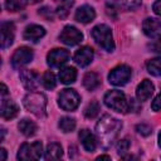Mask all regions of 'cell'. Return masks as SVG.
<instances>
[{
    "label": "cell",
    "instance_id": "3957f363",
    "mask_svg": "<svg viewBox=\"0 0 161 161\" xmlns=\"http://www.w3.org/2000/svg\"><path fill=\"white\" fill-rule=\"evenodd\" d=\"M104 103L108 108L119 112V113H127L130 112V99L125 96L123 92L113 89L104 94Z\"/></svg>",
    "mask_w": 161,
    "mask_h": 161
},
{
    "label": "cell",
    "instance_id": "6da1fadb",
    "mask_svg": "<svg viewBox=\"0 0 161 161\" xmlns=\"http://www.w3.org/2000/svg\"><path fill=\"white\" fill-rule=\"evenodd\" d=\"M122 128V122L108 114H104L96 125V133L102 140V142L109 143Z\"/></svg>",
    "mask_w": 161,
    "mask_h": 161
},
{
    "label": "cell",
    "instance_id": "cb8c5ba5",
    "mask_svg": "<svg viewBox=\"0 0 161 161\" xmlns=\"http://www.w3.org/2000/svg\"><path fill=\"white\" fill-rule=\"evenodd\" d=\"M108 5L114 8H122L126 10H132L141 4V0H107Z\"/></svg>",
    "mask_w": 161,
    "mask_h": 161
},
{
    "label": "cell",
    "instance_id": "5b68a950",
    "mask_svg": "<svg viewBox=\"0 0 161 161\" xmlns=\"http://www.w3.org/2000/svg\"><path fill=\"white\" fill-rule=\"evenodd\" d=\"M79 102H80L79 94L72 88L63 89L58 96V104L64 111H74L79 106Z\"/></svg>",
    "mask_w": 161,
    "mask_h": 161
},
{
    "label": "cell",
    "instance_id": "7a4b0ae2",
    "mask_svg": "<svg viewBox=\"0 0 161 161\" xmlns=\"http://www.w3.org/2000/svg\"><path fill=\"white\" fill-rule=\"evenodd\" d=\"M24 107L36 117L47 114V97L39 92H30L24 97Z\"/></svg>",
    "mask_w": 161,
    "mask_h": 161
},
{
    "label": "cell",
    "instance_id": "4fadbf2b",
    "mask_svg": "<svg viewBox=\"0 0 161 161\" xmlns=\"http://www.w3.org/2000/svg\"><path fill=\"white\" fill-rule=\"evenodd\" d=\"M143 33L150 38H161V21L153 18H147L142 23Z\"/></svg>",
    "mask_w": 161,
    "mask_h": 161
},
{
    "label": "cell",
    "instance_id": "ffe728a7",
    "mask_svg": "<svg viewBox=\"0 0 161 161\" xmlns=\"http://www.w3.org/2000/svg\"><path fill=\"white\" fill-rule=\"evenodd\" d=\"M63 156V148L59 143L57 142H52L47 146V150H45V160H58Z\"/></svg>",
    "mask_w": 161,
    "mask_h": 161
},
{
    "label": "cell",
    "instance_id": "e0dca14e",
    "mask_svg": "<svg viewBox=\"0 0 161 161\" xmlns=\"http://www.w3.org/2000/svg\"><path fill=\"white\" fill-rule=\"evenodd\" d=\"M44 35H45V29L36 24L28 25L23 33V38L28 42H38Z\"/></svg>",
    "mask_w": 161,
    "mask_h": 161
},
{
    "label": "cell",
    "instance_id": "ab89813d",
    "mask_svg": "<svg viewBox=\"0 0 161 161\" xmlns=\"http://www.w3.org/2000/svg\"><path fill=\"white\" fill-rule=\"evenodd\" d=\"M4 136H5V130H4V128H1V138H0L1 141L4 140Z\"/></svg>",
    "mask_w": 161,
    "mask_h": 161
},
{
    "label": "cell",
    "instance_id": "d6986e66",
    "mask_svg": "<svg viewBox=\"0 0 161 161\" xmlns=\"http://www.w3.org/2000/svg\"><path fill=\"white\" fill-rule=\"evenodd\" d=\"M79 140H80V142H82V145H83V147H84L86 151L93 152L97 148V138H96V136L89 130H87V128L80 130V132H79Z\"/></svg>",
    "mask_w": 161,
    "mask_h": 161
},
{
    "label": "cell",
    "instance_id": "5bb4252c",
    "mask_svg": "<svg viewBox=\"0 0 161 161\" xmlns=\"http://www.w3.org/2000/svg\"><path fill=\"white\" fill-rule=\"evenodd\" d=\"M20 80L23 83V86L29 89V91H35L39 86V75L34 72V70H29V69H24L20 72Z\"/></svg>",
    "mask_w": 161,
    "mask_h": 161
},
{
    "label": "cell",
    "instance_id": "9a60e30c",
    "mask_svg": "<svg viewBox=\"0 0 161 161\" xmlns=\"http://www.w3.org/2000/svg\"><path fill=\"white\" fill-rule=\"evenodd\" d=\"M93 55H94V53L91 47H82L74 53L73 58H74V62L79 67H87L93 60Z\"/></svg>",
    "mask_w": 161,
    "mask_h": 161
},
{
    "label": "cell",
    "instance_id": "44dd1931",
    "mask_svg": "<svg viewBox=\"0 0 161 161\" xmlns=\"http://www.w3.org/2000/svg\"><path fill=\"white\" fill-rule=\"evenodd\" d=\"M75 78H77V70L73 67H65L59 72V79L64 84H70L75 82Z\"/></svg>",
    "mask_w": 161,
    "mask_h": 161
},
{
    "label": "cell",
    "instance_id": "603a6c76",
    "mask_svg": "<svg viewBox=\"0 0 161 161\" xmlns=\"http://www.w3.org/2000/svg\"><path fill=\"white\" fill-rule=\"evenodd\" d=\"M18 128H19V131H20L24 136H26V137H30V136H33V135L36 132V125H35L33 121L26 119V118L21 119V121L18 123Z\"/></svg>",
    "mask_w": 161,
    "mask_h": 161
},
{
    "label": "cell",
    "instance_id": "7c38bea8",
    "mask_svg": "<svg viewBox=\"0 0 161 161\" xmlns=\"http://www.w3.org/2000/svg\"><path fill=\"white\" fill-rule=\"evenodd\" d=\"M0 33H1V48L5 49L10 47L14 42V33L15 28L14 24L10 21H4L0 25Z\"/></svg>",
    "mask_w": 161,
    "mask_h": 161
},
{
    "label": "cell",
    "instance_id": "8fae6325",
    "mask_svg": "<svg viewBox=\"0 0 161 161\" xmlns=\"http://www.w3.org/2000/svg\"><path fill=\"white\" fill-rule=\"evenodd\" d=\"M31 59H33V50L28 47H20L14 52L11 57V64L14 68H20L28 64L29 62H31Z\"/></svg>",
    "mask_w": 161,
    "mask_h": 161
},
{
    "label": "cell",
    "instance_id": "52a82bcc",
    "mask_svg": "<svg viewBox=\"0 0 161 161\" xmlns=\"http://www.w3.org/2000/svg\"><path fill=\"white\" fill-rule=\"evenodd\" d=\"M132 70L128 65L121 64L114 67L108 74V82L113 86H125L131 78Z\"/></svg>",
    "mask_w": 161,
    "mask_h": 161
},
{
    "label": "cell",
    "instance_id": "ba28073f",
    "mask_svg": "<svg viewBox=\"0 0 161 161\" xmlns=\"http://www.w3.org/2000/svg\"><path fill=\"white\" fill-rule=\"evenodd\" d=\"M6 96H8V88L3 83L1 84V109H0L1 117L4 119H11L18 114L19 108H18L16 103L11 98H8Z\"/></svg>",
    "mask_w": 161,
    "mask_h": 161
},
{
    "label": "cell",
    "instance_id": "f1b7e54d",
    "mask_svg": "<svg viewBox=\"0 0 161 161\" xmlns=\"http://www.w3.org/2000/svg\"><path fill=\"white\" fill-rule=\"evenodd\" d=\"M28 4V0H6L5 8L9 11H19Z\"/></svg>",
    "mask_w": 161,
    "mask_h": 161
},
{
    "label": "cell",
    "instance_id": "f35d334b",
    "mask_svg": "<svg viewBox=\"0 0 161 161\" xmlns=\"http://www.w3.org/2000/svg\"><path fill=\"white\" fill-rule=\"evenodd\" d=\"M39 1H42V0H28V4H36Z\"/></svg>",
    "mask_w": 161,
    "mask_h": 161
},
{
    "label": "cell",
    "instance_id": "d4e9b609",
    "mask_svg": "<svg viewBox=\"0 0 161 161\" xmlns=\"http://www.w3.org/2000/svg\"><path fill=\"white\" fill-rule=\"evenodd\" d=\"M55 1L58 3L55 14H57L60 19L67 18V15L69 14V9H70L72 5L74 4V0H55Z\"/></svg>",
    "mask_w": 161,
    "mask_h": 161
},
{
    "label": "cell",
    "instance_id": "1f68e13d",
    "mask_svg": "<svg viewBox=\"0 0 161 161\" xmlns=\"http://www.w3.org/2000/svg\"><path fill=\"white\" fill-rule=\"evenodd\" d=\"M147 48L152 53H160L161 54V38H156V40L147 44Z\"/></svg>",
    "mask_w": 161,
    "mask_h": 161
},
{
    "label": "cell",
    "instance_id": "d6a6232c",
    "mask_svg": "<svg viewBox=\"0 0 161 161\" xmlns=\"http://www.w3.org/2000/svg\"><path fill=\"white\" fill-rule=\"evenodd\" d=\"M136 131H137L141 136H148V135H151L152 128H151V126H148V125H146V123H140V125L136 126Z\"/></svg>",
    "mask_w": 161,
    "mask_h": 161
},
{
    "label": "cell",
    "instance_id": "f546056e",
    "mask_svg": "<svg viewBox=\"0 0 161 161\" xmlns=\"http://www.w3.org/2000/svg\"><path fill=\"white\" fill-rule=\"evenodd\" d=\"M98 112H99V104L97 101H92L84 108V116L87 118H94L98 114Z\"/></svg>",
    "mask_w": 161,
    "mask_h": 161
},
{
    "label": "cell",
    "instance_id": "484cf974",
    "mask_svg": "<svg viewBox=\"0 0 161 161\" xmlns=\"http://www.w3.org/2000/svg\"><path fill=\"white\" fill-rule=\"evenodd\" d=\"M146 68H147V72L150 74L156 75V77H161V57L148 60L146 63Z\"/></svg>",
    "mask_w": 161,
    "mask_h": 161
},
{
    "label": "cell",
    "instance_id": "74e56055",
    "mask_svg": "<svg viewBox=\"0 0 161 161\" xmlns=\"http://www.w3.org/2000/svg\"><path fill=\"white\" fill-rule=\"evenodd\" d=\"M97 160H111V157L107 156V155H102V156H98Z\"/></svg>",
    "mask_w": 161,
    "mask_h": 161
},
{
    "label": "cell",
    "instance_id": "30bf717a",
    "mask_svg": "<svg viewBox=\"0 0 161 161\" xmlns=\"http://www.w3.org/2000/svg\"><path fill=\"white\" fill-rule=\"evenodd\" d=\"M69 52L67 49H62V48H55L53 50H50L47 55V63L49 67L52 68H59L62 65H64L68 60H69Z\"/></svg>",
    "mask_w": 161,
    "mask_h": 161
},
{
    "label": "cell",
    "instance_id": "e575fe53",
    "mask_svg": "<svg viewBox=\"0 0 161 161\" xmlns=\"http://www.w3.org/2000/svg\"><path fill=\"white\" fill-rule=\"evenodd\" d=\"M151 108L153 111H161V92L155 97V99L151 103Z\"/></svg>",
    "mask_w": 161,
    "mask_h": 161
},
{
    "label": "cell",
    "instance_id": "8992f818",
    "mask_svg": "<svg viewBox=\"0 0 161 161\" xmlns=\"http://www.w3.org/2000/svg\"><path fill=\"white\" fill-rule=\"evenodd\" d=\"M43 155V145L40 141L33 143H23L18 151V160H39Z\"/></svg>",
    "mask_w": 161,
    "mask_h": 161
},
{
    "label": "cell",
    "instance_id": "8d00e7d4",
    "mask_svg": "<svg viewBox=\"0 0 161 161\" xmlns=\"http://www.w3.org/2000/svg\"><path fill=\"white\" fill-rule=\"evenodd\" d=\"M0 153H1V160L5 161V160H6V150H5V148H1V150H0Z\"/></svg>",
    "mask_w": 161,
    "mask_h": 161
},
{
    "label": "cell",
    "instance_id": "60d3db41",
    "mask_svg": "<svg viewBox=\"0 0 161 161\" xmlns=\"http://www.w3.org/2000/svg\"><path fill=\"white\" fill-rule=\"evenodd\" d=\"M158 146L161 147V132L158 133Z\"/></svg>",
    "mask_w": 161,
    "mask_h": 161
},
{
    "label": "cell",
    "instance_id": "9c48e42d",
    "mask_svg": "<svg viewBox=\"0 0 161 161\" xmlns=\"http://www.w3.org/2000/svg\"><path fill=\"white\" fill-rule=\"evenodd\" d=\"M59 40L67 45H75L83 40V34L80 30H78L75 26L67 25L63 28V30L59 34Z\"/></svg>",
    "mask_w": 161,
    "mask_h": 161
},
{
    "label": "cell",
    "instance_id": "7402d4cb",
    "mask_svg": "<svg viewBox=\"0 0 161 161\" xmlns=\"http://www.w3.org/2000/svg\"><path fill=\"white\" fill-rule=\"evenodd\" d=\"M101 80H99V77L97 73L94 72H88L84 74L83 77V86L88 89V91H94L98 86H99Z\"/></svg>",
    "mask_w": 161,
    "mask_h": 161
},
{
    "label": "cell",
    "instance_id": "4dcf8cb0",
    "mask_svg": "<svg viewBox=\"0 0 161 161\" xmlns=\"http://www.w3.org/2000/svg\"><path fill=\"white\" fill-rule=\"evenodd\" d=\"M128 148H130V141L127 138H122L116 143V150H117V153H119V155L127 152Z\"/></svg>",
    "mask_w": 161,
    "mask_h": 161
},
{
    "label": "cell",
    "instance_id": "277c9868",
    "mask_svg": "<svg viewBox=\"0 0 161 161\" xmlns=\"http://www.w3.org/2000/svg\"><path fill=\"white\" fill-rule=\"evenodd\" d=\"M92 38L94 39V42L102 47L104 50L107 52H113L114 50V42H113V36H112V31L111 28L104 25V24H98L92 29Z\"/></svg>",
    "mask_w": 161,
    "mask_h": 161
},
{
    "label": "cell",
    "instance_id": "ac0fdd59",
    "mask_svg": "<svg viewBox=\"0 0 161 161\" xmlns=\"http://www.w3.org/2000/svg\"><path fill=\"white\" fill-rule=\"evenodd\" d=\"M153 93V84L150 79H143L136 88V98L140 102L147 101Z\"/></svg>",
    "mask_w": 161,
    "mask_h": 161
},
{
    "label": "cell",
    "instance_id": "836d02e7",
    "mask_svg": "<svg viewBox=\"0 0 161 161\" xmlns=\"http://www.w3.org/2000/svg\"><path fill=\"white\" fill-rule=\"evenodd\" d=\"M39 15H42L43 18H45V19H48V20H52V19H53V16H54V14H53L52 9H49V8H47V6H44V8L39 9Z\"/></svg>",
    "mask_w": 161,
    "mask_h": 161
},
{
    "label": "cell",
    "instance_id": "d590c367",
    "mask_svg": "<svg viewBox=\"0 0 161 161\" xmlns=\"http://www.w3.org/2000/svg\"><path fill=\"white\" fill-rule=\"evenodd\" d=\"M152 10H153V13H155L156 15L161 16V0H157V1L153 3V5H152Z\"/></svg>",
    "mask_w": 161,
    "mask_h": 161
},
{
    "label": "cell",
    "instance_id": "2e32d148",
    "mask_svg": "<svg viewBox=\"0 0 161 161\" xmlns=\"http://www.w3.org/2000/svg\"><path fill=\"white\" fill-rule=\"evenodd\" d=\"M94 18H96V11L91 5H82L80 8L77 9L74 14V19L82 24L91 23Z\"/></svg>",
    "mask_w": 161,
    "mask_h": 161
},
{
    "label": "cell",
    "instance_id": "4316f807",
    "mask_svg": "<svg viewBox=\"0 0 161 161\" xmlns=\"http://www.w3.org/2000/svg\"><path fill=\"white\" fill-rule=\"evenodd\" d=\"M59 128L63 131V132H72L74 128H75V119L72 118V117H62L59 119V123H58Z\"/></svg>",
    "mask_w": 161,
    "mask_h": 161
},
{
    "label": "cell",
    "instance_id": "83f0119b",
    "mask_svg": "<svg viewBox=\"0 0 161 161\" xmlns=\"http://www.w3.org/2000/svg\"><path fill=\"white\" fill-rule=\"evenodd\" d=\"M40 82H42L43 87L47 88V89H53V88H55V86H57L55 75H54L53 72H45V73L43 74Z\"/></svg>",
    "mask_w": 161,
    "mask_h": 161
}]
</instances>
